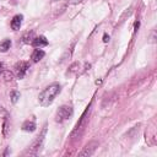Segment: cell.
Returning a JSON list of instances; mask_svg holds the SVG:
<instances>
[{
	"label": "cell",
	"mask_w": 157,
	"mask_h": 157,
	"mask_svg": "<svg viewBox=\"0 0 157 157\" xmlns=\"http://www.w3.org/2000/svg\"><path fill=\"white\" fill-rule=\"evenodd\" d=\"M36 123L34 121H29V120H26L23 124H22V130L23 131H28V132H32V131H34L36 130Z\"/></svg>",
	"instance_id": "obj_8"
},
{
	"label": "cell",
	"mask_w": 157,
	"mask_h": 157,
	"mask_svg": "<svg viewBox=\"0 0 157 157\" xmlns=\"http://www.w3.org/2000/svg\"><path fill=\"white\" fill-rule=\"evenodd\" d=\"M10 47H11V40L10 39H5V40H2L0 43V52L5 53V52H7L10 49Z\"/></svg>",
	"instance_id": "obj_10"
},
{
	"label": "cell",
	"mask_w": 157,
	"mask_h": 157,
	"mask_svg": "<svg viewBox=\"0 0 157 157\" xmlns=\"http://www.w3.org/2000/svg\"><path fill=\"white\" fill-rule=\"evenodd\" d=\"M72 113H74V110H72V107H71V105H66V104H65V105H61V107L56 110L55 120H56L58 123H63V121L70 119V118L72 117Z\"/></svg>",
	"instance_id": "obj_3"
},
{
	"label": "cell",
	"mask_w": 157,
	"mask_h": 157,
	"mask_svg": "<svg viewBox=\"0 0 157 157\" xmlns=\"http://www.w3.org/2000/svg\"><path fill=\"white\" fill-rule=\"evenodd\" d=\"M22 20H23V16L22 15H16L13 16V18L11 20V28L13 31H18L21 25H22Z\"/></svg>",
	"instance_id": "obj_7"
},
{
	"label": "cell",
	"mask_w": 157,
	"mask_h": 157,
	"mask_svg": "<svg viewBox=\"0 0 157 157\" xmlns=\"http://www.w3.org/2000/svg\"><path fill=\"white\" fill-rule=\"evenodd\" d=\"M12 77H13V75H12V72H10V71H5V80L6 81H11L12 80Z\"/></svg>",
	"instance_id": "obj_14"
},
{
	"label": "cell",
	"mask_w": 157,
	"mask_h": 157,
	"mask_svg": "<svg viewBox=\"0 0 157 157\" xmlns=\"http://www.w3.org/2000/svg\"><path fill=\"white\" fill-rule=\"evenodd\" d=\"M32 37H33V32H29V33H27L26 36H23V38H22V39H23V42H25V43H29V42H31V39H29V38H32Z\"/></svg>",
	"instance_id": "obj_12"
},
{
	"label": "cell",
	"mask_w": 157,
	"mask_h": 157,
	"mask_svg": "<svg viewBox=\"0 0 157 157\" xmlns=\"http://www.w3.org/2000/svg\"><path fill=\"white\" fill-rule=\"evenodd\" d=\"M18 98H20V92H17V91L11 92V101H12V103H16Z\"/></svg>",
	"instance_id": "obj_11"
},
{
	"label": "cell",
	"mask_w": 157,
	"mask_h": 157,
	"mask_svg": "<svg viewBox=\"0 0 157 157\" xmlns=\"http://www.w3.org/2000/svg\"><path fill=\"white\" fill-rule=\"evenodd\" d=\"M45 135H47V124L43 126L40 134L37 136V139L34 140V142L28 147V150L25 152V155H29V156H36V155H38V152L40 151V148H42V146H43Z\"/></svg>",
	"instance_id": "obj_2"
},
{
	"label": "cell",
	"mask_w": 157,
	"mask_h": 157,
	"mask_svg": "<svg viewBox=\"0 0 157 157\" xmlns=\"http://www.w3.org/2000/svg\"><path fill=\"white\" fill-rule=\"evenodd\" d=\"M82 0H70V4H77V2H81Z\"/></svg>",
	"instance_id": "obj_17"
},
{
	"label": "cell",
	"mask_w": 157,
	"mask_h": 157,
	"mask_svg": "<svg viewBox=\"0 0 157 157\" xmlns=\"http://www.w3.org/2000/svg\"><path fill=\"white\" fill-rule=\"evenodd\" d=\"M28 67H29V65H28V63H26V61H20V63H17V64L15 65V71H16V75H17V77H18L20 80L25 77V75H26Z\"/></svg>",
	"instance_id": "obj_4"
},
{
	"label": "cell",
	"mask_w": 157,
	"mask_h": 157,
	"mask_svg": "<svg viewBox=\"0 0 157 157\" xmlns=\"http://www.w3.org/2000/svg\"><path fill=\"white\" fill-rule=\"evenodd\" d=\"M4 72V65H2V63H0V74H2Z\"/></svg>",
	"instance_id": "obj_18"
},
{
	"label": "cell",
	"mask_w": 157,
	"mask_h": 157,
	"mask_svg": "<svg viewBox=\"0 0 157 157\" xmlns=\"http://www.w3.org/2000/svg\"><path fill=\"white\" fill-rule=\"evenodd\" d=\"M44 54H45V53H44L43 50H40V49H34L33 53H32V55H31V59H32L34 63H38L40 59H43Z\"/></svg>",
	"instance_id": "obj_9"
},
{
	"label": "cell",
	"mask_w": 157,
	"mask_h": 157,
	"mask_svg": "<svg viewBox=\"0 0 157 157\" xmlns=\"http://www.w3.org/2000/svg\"><path fill=\"white\" fill-rule=\"evenodd\" d=\"M54 1H58V0H54Z\"/></svg>",
	"instance_id": "obj_19"
},
{
	"label": "cell",
	"mask_w": 157,
	"mask_h": 157,
	"mask_svg": "<svg viewBox=\"0 0 157 157\" xmlns=\"http://www.w3.org/2000/svg\"><path fill=\"white\" fill-rule=\"evenodd\" d=\"M103 40L107 43V42H109V36H107V34H104V37H103Z\"/></svg>",
	"instance_id": "obj_16"
},
{
	"label": "cell",
	"mask_w": 157,
	"mask_h": 157,
	"mask_svg": "<svg viewBox=\"0 0 157 157\" xmlns=\"http://www.w3.org/2000/svg\"><path fill=\"white\" fill-rule=\"evenodd\" d=\"M4 129H2V131H4V136H7V120L5 119L4 120Z\"/></svg>",
	"instance_id": "obj_15"
},
{
	"label": "cell",
	"mask_w": 157,
	"mask_h": 157,
	"mask_svg": "<svg viewBox=\"0 0 157 157\" xmlns=\"http://www.w3.org/2000/svg\"><path fill=\"white\" fill-rule=\"evenodd\" d=\"M60 91H61V86L59 83H52V85H49L48 87H45L39 93V97H38L39 104L43 105V107L50 105L53 103L54 98L60 93Z\"/></svg>",
	"instance_id": "obj_1"
},
{
	"label": "cell",
	"mask_w": 157,
	"mask_h": 157,
	"mask_svg": "<svg viewBox=\"0 0 157 157\" xmlns=\"http://www.w3.org/2000/svg\"><path fill=\"white\" fill-rule=\"evenodd\" d=\"M96 146H97L96 142H90V144H87V145L83 147V150L78 153V156H81V157H88V156H92L93 152L96 151Z\"/></svg>",
	"instance_id": "obj_5"
},
{
	"label": "cell",
	"mask_w": 157,
	"mask_h": 157,
	"mask_svg": "<svg viewBox=\"0 0 157 157\" xmlns=\"http://www.w3.org/2000/svg\"><path fill=\"white\" fill-rule=\"evenodd\" d=\"M78 67H80V64H78V63H75V64H72V65L70 66V69H69V72L71 74V72L76 71V70H77Z\"/></svg>",
	"instance_id": "obj_13"
},
{
	"label": "cell",
	"mask_w": 157,
	"mask_h": 157,
	"mask_svg": "<svg viewBox=\"0 0 157 157\" xmlns=\"http://www.w3.org/2000/svg\"><path fill=\"white\" fill-rule=\"evenodd\" d=\"M32 45H33V47H36V48L45 47V45H48V39H47L44 36L36 37V38H33V40H32Z\"/></svg>",
	"instance_id": "obj_6"
}]
</instances>
